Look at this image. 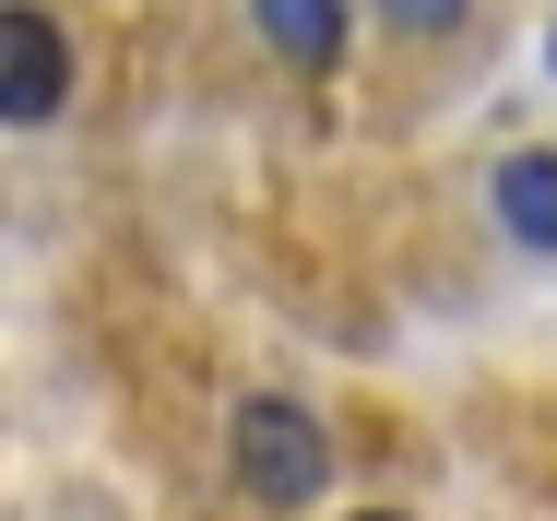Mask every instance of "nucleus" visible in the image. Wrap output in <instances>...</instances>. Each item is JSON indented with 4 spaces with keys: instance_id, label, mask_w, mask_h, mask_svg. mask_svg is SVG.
I'll use <instances>...</instances> for the list:
<instances>
[{
    "instance_id": "obj_1",
    "label": "nucleus",
    "mask_w": 557,
    "mask_h": 521,
    "mask_svg": "<svg viewBox=\"0 0 557 521\" xmlns=\"http://www.w3.org/2000/svg\"><path fill=\"white\" fill-rule=\"evenodd\" d=\"M321 474H333V438H321L309 404H285V392L237 404V486H249V498L297 510V498H321Z\"/></svg>"
},
{
    "instance_id": "obj_2",
    "label": "nucleus",
    "mask_w": 557,
    "mask_h": 521,
    "mask_svg": "<svg viewBox=\"0 0 557 521\" xmlns=\"http://www.w3.org/2000/svg\"><path fill=\"white\" fill-rule=\"evenodd\" d=\"M60 96H72V48H60V24L36 0H12L0 12V119L36 131V119H60Z\"/></svg>"
},
{
    "instance_id": "obj_3",
    "label": "nucleus",
    "mask_w": 557,
    "mask_h": 521,
    "mask_svg": "<svg viewBox=\"0 0 557 521\" xmlns=\"http://www.w3.org/2000/svg\"><path fill=\"white\" fill-rule=\"evenodd\" d=\"M249 24H261V48L297 60V72H333L344 60V0H249Z\"/></svg>"
},
{
    "instance_id": "obj_4",
    "label": "nucleus",
    "mask_w": 557,
    "mask_h": 521,
    "mask_svg": "<svg viewBox=\"0 0 557 521\" xmlns=\"http://www.w3.org/2000/svg\"><path fill=\"white\" fill-rule=\"evenodd\" d=\"M498 225L557 261V154H510V166H498Z\"/></svg>"
},
{
    "instance_id": "obj_5",
    "label": "nucleus",
    "mask_w": 557,
    "mask_h": 521,
    "mask_svg": "<svg viewBox=\"0 0 557 521\" xmlns=\"http://www.w3.org/2000/svg\"><path fill=\"white\" fill-rule=\"evenodd\" d=\"M380 24H404V36H450L462 0H380Z\"/></svg>"
},
{
    "instance_id": "obj_6",
    "label": "nucleus",
    "mask_w": 557,
    "mask_h": 521,
    "mask_svg": "<svg viewBox=\"0 0 557 521\" xmlns=\"http://www.w3.org/2000/svg\"><path fill=\"white\" fill-rule=\"evenodd\" d=\"M356 521H392V510H356Z\"/></svg>"
}]
</instances>
